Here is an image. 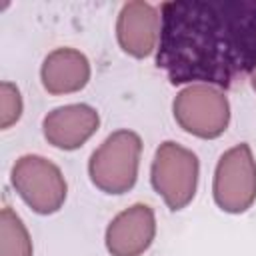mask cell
<instances>
[{"label":"cell","instance_id":"cell-2","mask_svg":"<svg viewBox=\"0 0 256 256\" xmlns=\"http://www.w3.org/2000/svg\"><path fill=\"white\" fill-rule=\"evenodd\" d=\"M142 140L132 130L112 132L90 156L88 176L106 194H124L134 188L138 178Z\"/></svg>","mask_w":256,"mask_h":256},{"label":"cell","instance_id":"cell-11","mask_svg":"<svg viewBox=\"0 0 256 256\" xmlns=\"http://www.w3.org/2000/svg\"><path fill=\"white\" fill-rule=\"evenodd\" d=\"M0 256H32L30 234L10 206L0 210Z\"/></svg>","mask_w":256,"mask_h":256},{"label":"cell","instance_id":"cell-9","mask_svg":"<svg viewBox=\"0 0 256 256\" xmlns=\"http://www.w3.org/2000/svg\"><path fill=\"white\" fill-rule=\"evenodd\" d=\"M100 116L88 104H66L48 112L42 120V132L48 144L58 150H76L96 134Z\"/></svg>","mask_w":256,"mask_h":256},{"label":"cell","instance_id":"cell-5","mask_svg":"<svg viewBox=\"0 0 256 256\" xmlns=\"http://www.w3.org/2000/svg\"><path fill=\"white\" fill-rule=\"evenodd\" d=\"M10 182L18 196L42 216L58 212L68 194L62 170L38 154L20 156L12 166Z\"/></svg>","mask_w":256,"mask_h":256},{"label":"cell","instance_id":"cell-7","mask_svg":"<svg viewBox=\"0 0 256 256\" xmlns=\"http://www.w3.org/2000/svg\"><path fill=\"white\" fill-rule=\"evenodd\" d=\"M162 16L156 6L144 0H132L126 2L120 8L118 20H116V38L120 48L134 56V58H146L150 56L158 42L162 32Z\"/></svg>","mask_w":256,"mask_h":256},{"label":"cell","instance_id":"cell-3","mask_svg":"<svg viewBox=\"0 0 256 256\" xmlns=\"http://www.w3.org/2000/svg\"><path fill=\"white\" fill-rule=\"evenodd\" d=\"M172 114L184 132L202 140H214L230 124V102L216 86L188 84L176 94Z\"/></svg>","mask_w":256,"mask_h":256},{"label":"cell","instance_id":"cell-4","mask_svg":"<svg viewBox=\"0 0 256 256\" xmlns=\"http://www.w3.org/2000/svg\"><path fill=\"white\" fill-rule=\"evenodd\" d=\"M198 156L192 150L166 140L154 152L150 182L152 188L162 196L166 206L176 212L192 202L198 186Z\"/></svg>","mask_w":256,"mask_h":256},{"label":"cell","instance_id":"cell-10","mask_svg":"<svg viewBox=\"0 0 256 256\" xmlns=\"http://www.w3.org/2000/svg\"><path fill=\"white\" fill-rule=\"evenodd\" d=\"M40 80L44 90L54 96L80 92L90 80V62L76 48H56L44 58Z\"/></svg>","mask_w":256,"mask_h":256},{"label":"cell","instance_id":"cell-13","mask_svg":"<svg viewBox=\"0 0 256 256\" xmlns=\"http://www.w3.org/2000/svg\"><path fill=\"white\" fill-rule=\"evenodd\" d=\"M250 86H252V90L256 92V68H254L252 74H250Z\"/></svg>","mask_w":256,"mask_h":256},{"label":"cell","instance_id":"cell-1","mask_svg":"<svg viewBox=\"0 0 256 256\" xmlns=\"http://www.w3.org/2000/svg\"><path fill=\"white\" fill-rule=\"evenodd\" d=\"M156 64L172 84L230 88L256 68V2H166Z\"/></svg>","mask_w":256,"mask_h":256},{"label":"cell","instance_id":"cell-8","mask_svg":"<svg viewBox=\"0 0 256 256\" xmlns=\"http://www.w3.org/2000/svg\"><path fill=\"white\" fill-rule=\"evenodd\" d=\"M156 236V216L148 204H132L106 228V250L112 256H140Z\"/></svg>","mask_w":256,"mask_h":256},{"label":"cell","instance_id":"cell-6","mask_svg":"<svg viewBox=\"0 0 256 256\" xmlns=\"http://www.w3.org/2000/svg\"><path fill=\"white\" fill-rule=\"evenodd\" d=\"M214 202L228 214L246 212L256 200V160L246 142L226 150L214 170Z\"/></svg>","mask_w":256,"mask_h":256},{"label":"cell","instance_id":"cell-12","mask_svg":"<svg viewBox=\"0 0 256 256\" xmlns=\"http://www.w3.org/2000/svg\"><path fill=\"white\" fill-rule=\"evenodd\" d=\"M22 116V96L12 82L0 84V128H10Z\"/></svg>","mask_w":256,"mask_h":256}]
</instances>
